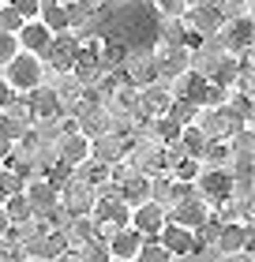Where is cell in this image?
Wrapping results in <instances>:
<instances>
[{
  "label": "cell",
  "instance_id": "obj_1",
  "mask_svg": "<svg viewBox=\"0 0 255 262\" xmlns=\"http://www.w3.org/2000/svg\"><path fill=\"white\" fill-rule=\"evenodd\" d=\"M244 124L248 120L225 101L222 105H199V113H195V127L206 135V142H229Z\"/></svg>",
  "mask_w": 255,
  "mask_h": 262
},
{
  "label": "cell",
  "instance_id": "obj_2",
  "mask_svg": "<svg viewBox=\"0 0 255 262\" xmlns=\"http://www.w3.org/2000/svg\"><path fill=\"white\" fill-rule=\"evenodd\" d=\"M0 75H4V82L11 90H15V98H27V94H34L42 86V75H45V60L42 56H34V53H15V60H11L4 71H0Z\"/></svg>",
  "mask_w": 255,
  "mask_h": 262
},
{
  "label": "cell",
  "instance_id": "obj_3",
  "mask_svg": "<svg viewBox=\"0 0 255 262\" xmlns=\"http://www.w3.org/2000/svg\"><path fill=\"white\" fill-rule=\"evenodd\" d=\"M124 161H128L135 172H143V176L165 172V142H158L154 135H131V139H128Z\"/></svg>",
  "mask_w": 255,
  "mask_h": 262
},
{
  "label": "cell",
  "instance_id": "obj_4",
  "mask_svg": "<svg viewBox=\"0 0 255 262\" xmlns=\"http://www.w3.org/2000/svg\"><path fill=\"white\" fill-rule=\"evenodd\" d=\"M23 195L30 202V213L42 221H49L53 213L60 210V184L49 180V176H34V180L23 184Z\"/></svg>",
  "mask_w": 255,
  "mask_h": 262
},
{
  "label": "cell",
  "instance_id": "obj_5",
  "mask_svg": "<svg viewBox=\"0 0 255 262\" xmlns=\"http://www.w3.org/2000/svg\"><path fill=\"white\" fill-rule=\"evenodd\" d=\"M94 202H98V191L90 184L75 180L71 172L60 180V210H64V217H90Z\"/></svg>",
  "mask_w": 255,
  "mask_h": 262
},
{
  "label": "cell",
  "instance_id": "obj_6",
  "mask_svg": "<svg viewBox=\"0 0 255 262\" xmlns=\"http://www.w3.org/2000/svg\"><path fill=\"white\" fill-rule=\"evenodd\" d=\"M90 217L98 221V240H105L109 232L124 229V225L131 221V210L120 202V195H98V202H94Z\"/></svg>",
  "mask_w": 255,
  "mask_h": 262
},
{
  "label": "cell",
  "instance_id": "obj_7",
  "mask_svg": "<svg viewBox=\"0 0 255 262\" xmlns=\"http://www.w3.org/2000/svg\"><path fill=\"white\" fill-rule=\"evenodd\" d=\"M71 124H75V131H79V135H87V139L105 135V131H109V109H105V101H98L87 90V98H83L79 113L71 116Z\"/></svg>",
  "mask_w": 255,
  "mask_h": 262
},
{
  "label": "cell",
  "instance_id": "obj_8",
  "mask_svg": "<svg viewBox=\"0 0 255 262\" xmlns=\"http://www.w3.org/2000/svg\"><path fill=\"white\" fill-rule=\"evenodd\" d=\"M191 187H195V195L214 210L222 199L233 195V176H229V169H203V165H199V176H195Z\"/></svg>",
  "mask_w": 255,
  "mask_h": 262
},
{
  "label": "cell",
  "instance_id": "obj_9",
  "mask_svg": "<svg viewBox=\"0 0 255 262\" xmlns=\"http://www.w3.org/2000/svg\"><path fill=\"white\" fill-rule=\"evenodd\" d=\"M218 41L225 45V53H251V41H255V19L251 15H229L225 27L218 30Z\"/></svg>",
  "mask_w": 255,
  "mask_h": 262
},
{
  "label": "cell",
  "instance_id": "obj_10",
  "mask_svg": "<svg viewBox=\"0 0 255 262\" xmlns=\"http://www.w3.org/2000/svg\"><path fill=\"white\" fill-rule=\"evenodd\" d=\"M150 53H154V64H158V79H173L180 71H188V64H191V45L154 41Z\"/></svg>",
  "mask_w": 255,
  "mask_h": 262
},
{
  "label": "cell",
  "instance_id": "obj_11",
  "mask_svg": "<svg viewBox=\"0 0 255 262\" xmlns=\"http://www.w3.org/2000/svg\"><path fill=\"white\" fill-rule=\"evenodd\" d=\"M116 68H120V75H124V82H131L135 90L158 79V64H154V53L150 49H131V53H124V60H120Z\"/></svg>",
  "mask_w": 255,
  "mask_h": 262
},
{
  "label": "cell",
  "instance_id": "obj_12",
  "mask_svg": "<svg viewBox=\"0 0 255 262\" xmlns=\"http://www.w3.org/2000/svg\"><path fill=\"white\" fill-rule=\"evenodd\" d=\"M225 11L218 8V4H203V8H188L184 11V23H188V34L191 38H214L218 30L225 27ZM191 45V41H188Z\"/></svg>",
  "mask_w": 255,
  "mask_h": 262
},
{
  "label": "cell",
  "instance_id": "obj_13",
  "mask_svg": "<svg viewBox=\"0 0 255 262\" xmlns=\"http://www.w3.org/2000/svg\"><path fill=\"white\" fill-rule=\"evenodd\" d=\"M169 109H173V94H169V86L162 79L139 86V116H147V120H162V116H169Z\"/></svg>",
  "mask_w": 255,
  "mask_h": 262
},
{
  "label": "cell",
  "instance_id": "obj_14",
  "mask_svg": "<svg viewBox=\"0 0 255 262\" xmlns=\"http://www.w3.org/2000/svg\"><path fill=\"white\" fill-rule=\"evenodd\" d=\"M210 213H214V210L206 206V202H203L195 191H191L188 199H180L176 206L169 210V221L180 225V229H191V232H195V229H203V225L210 221Z\"/></svg>",
  "mask_w": 255,
  "mask_h": 262
},
{
  "label": "cell",
  "instance_id": "obj_15",
  "mask_svg": "<svg viewBox=\"0 0 255 262\" xmlns=\"http://www.w3.org/2000/svg\"><path fill=\"white\" fill-rule=\"evenodd\" d=\"M210 247L218 255H229V251H248L251 247V225H237V221H218V232Z\"/></svg>",
  "mask_w": 255,
  "mask_h": 262
},
{
  "label": "cell",
  "instance_id": "obj_16",
  "mask_svg": "<svg viewBox=\"0 0 255 262\" xmlns=\"http://www.w3.org/2000/svg\"><path fill=\"white\" fill-rule=\"evenodd\" d=\"M165 221H169V210L165 206H158V202H143V206L131 210V221L128 225L143 236V240H154V236L165 229Z\"/></svg>",
  "mask_w": 255,
  "mask_h": 262
},
{
  "label": "cell",
  "instance_id": "obj_17",
  "mask_svg": "<svg viewBox=\"0 0 255 262\" xmlns=\"http://www.w3.org/2000/svg\"><path fill=\"white\" fill-rule=\"evenodd\" d=\"M79 60V38L75 34H53V41H49V53H45V64H49L53 71H71Z\"/></svg>",
  "mask_w": 255,
  "mask_h": 262
},
{
  "label": "cell",
  "instance_id": "obj_18",
  "mask_svg": "<svg viewBox=\"0 0 255 262\" xmlns=\"http://www.w3.org/2000/svg\"><path fill=\"white\" fill-rule=\"evenodd\" d=\"M53 150H56V161L71 172L79 161H87V158H90V139H87V135H79V131H64V135L53 142Z\"/></svg>",
  "mask_w": 255,
  "mask_h": 262
},
{
  "label": "cell",
  "instance_id": "obj_19",
  "mask_svg": "<svg viewBox=\"0 0 255 262\" xmlns=\"http://www.w3.org/2000/svg\"><path fill=\"white\" fill-rule=\"evenodd\" d=\"M68 247H71V244H68L64 229H49L45 236H38V240L23 244V255H27V258H42V262H56Z\"/></svg>",
  "mask_w": 255,
  "mask_h": 262
},
{
  "label": "cell",
  "instance_id": "obj_20",
  "mask_svg": "<svg viewBox=\"0 0 255 262\" xmlns=\"http://www.w3.org/2000/svg\"><path fill=\"white\" fill-rule=\"evenodd\" d=\"M30 124H34V116H30V101L27 98H11L4 109H0V135L19 139Z\"/></svg>",
  "mask_w": 255,
  "mask_h": 262
},
{
  "label": "cell",
  "instance_id": "obj_21",
  "mask_svg": "<svg viewBox=\"0 0 255 262\" xmlns=\"http://www.w3.org/2000/svg\"><path fill=\"white\" fill-rule=\"evenodd\" d=\"M154 240L169 251V258H173V255H188V251H199L195 232H191V229H180V225H173V221H165V229L158 232Z\"/></svg>",
  "mask_w": 255,
  "mask_h": 262
},
{
  "label": "cell",
  "instance_id": "obj_22",
  "mask_svg": "<svg viewBox=\"0 0 255 262\" xmlns=\"http://www.w3.org/2000/svg\"><path fill=\"white\" fill-rule=\"evenodd\" d=\"M143 244H147V240H143V236L131 229V225H124V229H116V232L105 236V251H109V258H128V262H131V258L139 255Z\"/></svg>",
  "mask_w": 255,
  "mask_h": 262
},
{
  "label": "cell",
  "instance_id": "obj_23",
  "mask_svg": "<svg viewBox=\"0 0 255 262\" xmlns=\"http://www.w3.org/2000/svg\"><path fill=\"white\" fill-rule=\"evenodd\" d=\"M27 101H30L34 120H64V105H60V98L49 86H38L34 94H27Z\"/></svg>",
  "mask_w": 255,
  "mask_h": 262
},
{
  "label": "cell",
  "instance_id": "obj_24",
  "mask_svg": "<svg viewBox=\"0 0 255 262\" xmlns=\"http://www.w3.org/2000/svg\"><path fill=\"white\" fill-rule=\"evenodd\" d=\"M105 109H109V116H139V90L120 79L116 90L105 98Z\"/></svg>",
  "mask_w": 255,
  "mask_h": 262
},
{
  "label": "cell",
  "instance_id": "obj_25",
  "mask_svg": "<svg viewBox=\"0 0 255 262\" xmlns=\"http://www.w3.org/2000/svg\"><path fill=\"white\" fill-rule=\"evenodd\" d=\"M116 191H120V202H124L128 210H135V206H143V202H150V176L128 172L124 180L116 184Z\"/></svg>",
  "mask_w": 255,
  "mask_h": 262
},
{
  "label": "cell",
  "instance_id": "obj_26",
  "mask_svg": "<svg viewBox=\"0 0 255 262\" xmlns=\"http://www.w3.org/2000/svg\"><path fill=\"white\" fill-rule=\"evenodd\" d=\"M15 38H19V49H23V53H34V56H42V60H45V53H49V41H53V34L45 30L38 19H27V27H23V30L15 34Z\"/></svg>",
  "mask_w": 255,
  "mask_h": 262
},
{
  "label": "cell",
  "instance_id": "obj_27",
  "mask_svg": "<svg viewBox=\"0 0 255 262\" xmlns=\"http://www.w3.org/2000/svg\"><path fill=\"white\" fill-rule=\"evenodd\" d=\"M214 217H218V221L251 225V221H255V202H251V199H237V195H229V199H222V202L214 206Z\"/></svg>",
  "mask_w": 255,
  "mask_h": 262
},
{
  "label": "cell",
  "instance_id": "obj_28",
  "mask_svg": "<svg viewBox=\"0 0 255 262\" xmlns=\"http://www.w3.org/2000/svg\"><path fill=\"white\" fill-rule=\"evenodd\" d=\"M124 154H128V139H120V135H98V139H90V158L102 161V165L124 161Z\"/></svg>",
  "mask_w": 255,
  "mask_h": 262
},
{
  "label": "cell",
  "instance_id": "obj_29",
  "mask_svg": "<svg viewBox=\"0 0 255 262\" xmlns=\"http://www.w3.org/2000/svg\"><path fill=\"white\" fill-rule=\"evenodd\" d=\"M60 229H64V236H68L71 247H83V244L98 240V221H94V217H68Z\"/></svg>",
  "mask_w": 255,
  "mask_h": 262
},
{
  "label": "cell",
  "instance_id": "obj_30",
  "mask_svg": "<svg viewBox=\"0 0 255 262\" xmlns=\"http://www.w3.org/2000/svg\"><path fill=\"white\" fill-rule=\"evenodd\" d=\"M38 23L49 34H68V8L64 4H56V0H42V8H38Z\"/></svg>",
  "mask_w": 255,
  "mask_h": 262
},
{
  "label": "cell",
  "instance_id": "obj_31",
  "mask_svg": "<svg viewBox=\"0 0 255 262\" xmlns=\"http://www.w3.org/2000/svg\"><path fill=\"white\" fill-rule=\"evenodd\" d=\"M158 34H162L158 41H173V45H188V41H191L184 15H176V19H169V15H158Z\"/></svg>",
  "mask_w": 255,
  "mask_h": 262
},
{
  "label": "cell",
  "instance_id": "obj_32",
  "mask_svg": "<svg viewBox=\"0 0 255 262\" xmlns=\"http://www.w3.org/2000/svg\"><path fill=\"white\" fill-rule=\"evenodd\" d=\"M71 176H75V180H83V184H90L94 191H98L102 184H109V165L94 161V158H87V161H79L75 169H71Z\"/></svg>",
  "mask_w": 255,
  "mask_h": 262
},
{
  "label": "cell",
  "instance_id": "obj_33",
  "mask_svg": "<svg viewBox=\"0 0 255 262\" xmlns=\"http://www.w3.org/2000/svg\"><path fill=\"white\" fill-rule=\"evenodd\" d=\"M176 146L184 150V158H203V150H206V135L195 127V124H188V127H180V139H176Z\"/></svg>",
  "mask_w": 255,
  "mask_h": 262
},
{
  "label": "cell",
  "instance_id": "obj_34",
  "mask_svg": "<svg viewBox=\"0 0 255 262\" xmlns=\"http://www.w3.org/2000/svg\"><path fill=\"white\" fill-rule=\"evenodd\" d=\"M229 158H233L229 142H206L199 165H203V169H229Z\"/></svg>",
  "mask_w": 255,
  "mask_h": 262
},
{
  "label": "cell",
  "instance_id": "obj_35",
  "mask_svg": "<svg viewBox=\"0 0 255 262\" xmlns=\"http://www.w3.org/2000/svg\"><path fill=\"white\" fill-rule=\"evenodd\" d=\"M4 213H8V221H11V225L34 217V213H30V202H27V195H23V191H15V195H8V199H4Z\"/></svg>",
  "mask_w": 255,
  "mask_h": 262
},
{
  "label": "cell",
  "instance_id": "obj_36",
  "mask_svg": "<svg viewBox=\"0 0 255 262\" xmlns=\"http://www.w3.org/2000/svg\"><path fill=\"white\" fill-rule=\"evenodd\" d=\"M195 113H199L195 101H173V109H169V120L180 124V127H188V124H195Z\"/></svg>",
  "mask_w": 255,
  "mask_h": 262
},
{
  "label": "cell",
  "instance_id": "obj_37",
  "mask_svg": "<svg viewBox=\"0 0 255 262\" xmlns=\"http://www.w3.org/2000/svg\"><path fill=\"white\" fill-rule=\"evenodd\" d=\"M150 135H154L158 142H165V146H169V142H176V139H180V124H173L169 116H162V120H154V124H150Z\"/></svg>",
  "mask_w": 255,
  "mask_h": 262
},
{
  "label": "cell",
  "instance_id": "obj_38",
  "mask_svg": "<svg viewBox=\"0 0 255 262\" xmlns=\"http://www.w3.org/2000/svg\"><path fill=\"white\" fill-rule=\"evenodd\" d=\"M229 150H233V154H251V150H255V124H244V127H240L237 135L229 139Z\"/></svg>",
  "mask_w": 255,
  "mask_h": 262
},
{
  "label": "cell",
  "instance_id": "obj_39",
  "mask_svg": "<svg viewBox=\"0 0 255 262\" xmlns=\"http://www.w3.org/2000/svg\"><path fill=\"white\" fill-rule=\"evenodd\" d=\"M23 27H27V19H23L11 4H0V30L4 34H19Z\"/></svg>",
  "mask_w": 255,
  "mask_h": 262
},
{
  "label": "cell",
  "instance_id": "obj_40",
  "mask_svg": "<svg viewBox=\"0 0 255 262\" xmlns=\"http://www.w3.org/2000/svg\"><path fill=\"white\" fill-rule=\"evenodd\" d=\"M169 176H173V180H184V184H195V176H199V161H195V158H180L173 169H169Z\"/></svg>",
  "mask_w": 255,
  "mask_h": 262
},
{
  "label": "cell",
  "instance_id": "obj_41",
  "mask_svg": "<svg viewBox=\"0 0 255 262\" xmlns=\"http://www.w3.org/2000/svg\"><path fill=\"white\" fill-rule=\"evenodd\" d=\"M131 262H169V251H165V247L158 244V240H147V244L139 247V255L131 258Z\"/></svg>",
  "mask_w": 255,
  "mask_h": 262
},
{
  "label": "cell",
  "instance_id": "obj_42",
  "mask_svg": "<svg viewBox=\"0 0 255 262\" xmlns=\"http://www.w3.org/2000/svg\"><path fill=\"white\" fill-rule=\"evenodd\" d=\"M15 53H19V38H15V34H4V30H0V71L15 60Z\"/></svg>",
  "mask_w": 255,
  "mask_h": 262
},
{
  "label": "cell",
  "instance_id": "obj_43",
  "mask_svg": "<svg viewBox=\"0 0 255 262\" xmlns=\"http://www.w3.org/2000/svg\"><path fill=\"white\" fill-rule=\"evenodd\" d=\"M75 251H79V258H83V262H105V258H109V251H105V240H90V244L75 247Z\"/></svg>",
  "mask_w": 255,
  "mask_h": 262
},
{
  "label": "cell",
  "instance_id": "obj_44",
  "mask_svg": "<svg viewBox=\"0 0 255 262\" xmlns=\"http://www.w3.org/2000/svg\"><path fill=\"white\" fill-rule=\"evenodd\" d=\"M150 8L158 11V15H169V19H176V15H184V11H188L184 0H150Z\"/></svg>",
  "mask_w": 255,
  "mask_h": 262
},
{
  "label": "cell",
  "instance_id": "obj_45",
  "mask_svg": "<svg viewBox=\"0 0 255 262\" xmlns=\"http://www.w3.org/2000/svg\"><path fill=\"white\" fill-rule=\"evenodd\" d=\"M27 255H23V247L11 240V236H4V240H0V262H23Z\"/></svg>",
  "mask_w": 255,
  "mask_h": 262
},
{
  "label": "cell",
  "instance_id": "obj_46",
  "mask_svg": "<svg viewBox=\"0 0 255 262\" xmlns=\"http://www.w3.org/2000/svg\"><path fill=\"white\" fill-rule=\"evenodd\" d=\"M4 4H11V8H15L23 19H38V8H42V0H4Z\"/></svg>",
  "mask_w": 255,
  "mask_h": 262
},
{
  "label": "cell",
  "instance_id": "obj_47",
  "mask_svg": "<svg viewBox=\"0 0 255 262\" xmlns=\"http://www.w3.org/2000/svg\"><path fill=\"white\" fill-rule=\"evenodd\" d=\"M251 8H255V0H233L225 15H251Z\"/></svg>",
  "mask_w": 255,
  "mask_h": 262
},
{
  "label": "cell",
  "instance_id": "obj_48",
  "mask_svg": "<svg viewBox=\"0 0 255 262\" xmlns=\"http://www.w3.org/2000/svg\"><path fill=\"white\" fill-rule=\"evenodd\" d=\"M218 262H255V255L251 251H229V255H222Z\"/></svg>",
  "mask_w": 255,
  "mask_h": 262
},
{
  "label": "cell",
  "instance_id": "obj_49",
  "mask_svg": "<svg viewBox=\"0 0 255 262\" xmlns=\"http://www.w3.org/2000/svg\"><path fill=\"white\" fill-rule=\"evenodd\" d=\"M11 98H15V90H11L8 82H4V75H0V109H4V105H8Z\"/></svg>",
  "mask_w": 255,
  "mask_h": 262
},
{
  "label": "cell",
  "instance_id": "obj_50",
  "mask_svg": "<svg viewBox=\"0 0 255 262\" xmlns=\"http://www.w3.org/2000/svg\"><path fill=\"white\" fill-rule=\"evenodd\" d=\"M11 146H15V139L0 135V161H8V154H11Z\"/></svg>",
  "mask_w": 255,
  "mask_h": 262
},
{
  "label": "cell",
  "instance_id": "obj_51",
  "mask_svg": "<svg viewBox=\"0 0 255 262\" xmlns=\"http://www.w3.org/2000/svg\"><path fill=\"white\" fill-rule=\"evenodd\" d=\"M169 262H203V258H199V251H188V255H173Z\"/></svg>",
  "mask_w": 255,
  "mask_h": 262
},
{
  "label": "cell",
  "instance_id": "obj_52",
  "mask_svg": "<svg viewBox=\"0 0 255 262\" xmlns=\"http://www.w3.org/2000/svg\"><path fill=\"white\" fill-rule=\"evenodd\" d=\"M8 229H11V221H8V213H4V206H0V240L8 236Z\"/></svg>",
  "mask_w": 255,
  "mask_h": 262
},
{
  "label": "cell",
  "instance_id": "obj_53",
  "mask_svg": "<svg viewBox=\"0 0 255 262\" xmlns=\"http://www.w3.org/2000/svg\"><path fill=\"white\" fill-rule=\"evenodd\" d=\"M188 8H203V4H214V0H184Z\"/></svg>",
  "mask_w": 255,
  "mask_h": 262
},
{
  "label": "cell",
  "instance_id": "obj_54",
  "mask_svg": "<svg viewBox=\"0 0 255 262\" xmlns=\"http://www.w3.org/2000/svg\"><path fill=\"white\" fill-rule=\"evenodd\" d=\"M102 4H128V0H102Z\"/></svg>",
  "mask_w": 255,
  "mask_h": 262
},
{
  "label": "cell",
  "instance_id": "obj_55",
  "mask_svg": "<svg viewBox=\"0 0 255 262\" xmlns=\"http://www.w3.org/2000/svg\"><path fill=\"white\" fill-rule=\"evenodd\" d=\"M56 4H64V8H68V4H79V0H56Z\"/></svg>",
  "mask_w": 255,
  "mask_h": 262
},
{
  "label": "cell",
  "instance_id": "obj_56",
  "mask_svg": "<svg viewBox=\"0 0 255 262\" xmlns=\"http://www.w3.org/2000/svg\"><path fill=\"white\" fill-rule=\"evenodd\" d=\"M4 199H8V191H4V187H0V206H4Z\"/></svg>",
  "mask_w": 255,
  "mask_h": 262
},
{
  "label": "cell",
  "instance_id": "obj_57",
  "mask_svg": "<svg viewBox=\"0 0 255 262\" xmlns=\"http://www.w3.org/2000/svg\"><path fill=\"white\" fill-rule=\"evenodd\" d=\"M105 262H128V258H105Z\"/></svg>",
  "mask_w": 255,
  "mask_h": 262
},
{
  "label": "cell",
  "instance_id": "obj_58",
  "mask_svg": "<svg viewBox=\"0 0 255 262\" xmlns=\"http://www.w3.org/2000/svg\"><path fill=\"white\" fill-rule=\"evenodd\" d=\"M23 262H42V258H23Z\"/></svg>",
  "mask_w": 255,
  "mask_h": 262
},
{
  "label": "cell",
  "instance_id": "obj_59",
  "mask_svg": "<svg viewBox=\"0 0 255 262\" xmlns=\"http://www.w3.org/2000/svg\"><path fill=\"white\" fill-rule=\"evenodd\" d=\"M0 172H4V161H0Z\"/></svg>",
  "mask_w": 255,
  "mask_h": 262
},
{
  "label": "cell",
  "instance_id": "obj_60",
  "mask_svg": "<svg viewBox=\"0 0 255 262\" xmlns=\"http://www.w3.org/2000/svg\"><path fill=\"white\" fill-rule=\"evenodd\" d=\"M0 4H4V0H0Z\"/></svg>",
  "mask_w": 255,
  "mask_h": 262
}]
</instances>
